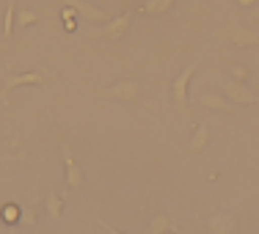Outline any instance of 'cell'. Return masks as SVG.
Instances as JSON below:
<instances>
[{"instance_id": "1", "label": "cell", "mask_w": 259, "mask_h": 234, "mask_svg": "<svg viewBox=\"0 0 259 234\" xmlns=\"http://www.w3.org/2000/svg\"><path fill=\"white\" fill-rule=\"evenodd\" d=\"M50 80V72L47 69H30V72H22V75H6L3 80V88H0V100H9V94L14 88H25V85H41Z\"/></svg>"}, {"instance_id": "2", "label": "cell", "mask_w": 259, "mask_h": 234, "mask_svg": "<svg viewBox=\"0 0 259 234\" xmlns=\"http://www.w3.org/2000/svg\"><path fill=\"white\" fill-rule=\"evenodd\" d=\"M193 75H196V64H190V66H185L180 75L174 77V83H171V100H174V105L182 113L188 110V85H190V80H193Z\"/></svg>"}, {"instance_id": "3", "label": "cell", "mask_w": 259, "mask_h": 234, "mask_svg": "<svg viewBox=\"0 0 259 234\" xmlns=\"http://www.w3.org/2000/svg\"><path fill=\"white\" fill-rule=\"evenodd\" d=\"M66 6H72L75 9L77 17H83L85 22H91V25H105V22L110 20V14L105 9H100V6L94 3H85V0H64Z\"/></svg>"}, {"instance_id": "4", "label": "cell", "mask_w": 259, "mask_h": 234, "mask_svg": "<svg viewBox=\"0 0 259 234\" xmlns=\"http://www.w3.org/2000/svg\"><path fill=\"white\" fill-rule=\"evenodd\" d=\"M224 94L229 97V100L237 105V108H243V105H256V102H259V97L254 94V91H251L245 83L234 80V77H229V80L224 83Z\"/></svg>"}, {"instance_id": "5", "label": "cell", "mask_w": 259, "mask_h": 234, "mask_svg": "<svg viewBox=\"0 0 259 234\" xmlns=\"http://www.w3.org/2000/svg\"><path fill=\"white\" fill-rule=\"evenodd\" d=\"M61 152H64V165H66V184L72 190H80L83 188V168H80V163L75 160V155H72V149L66 144H61Z\"/></svg>"}, {"instance_id": "6", "label": "cell", "mask_w": 259, "mask_h": 234, "mask_svg": "<svg viewBox=\"0 0 259 234\" xmlns=\"http://www.w3.org/2000/svg\"><path fill=\"white\" fill-rule=\"evenodd\" d=\"M105 97H113V100H121V102H135L138 100V83L135 80H119V83L105 88Z\"/></svg>"}, {"instance_id": "7", "label": "cell", "mask_w": 259, "mask_h": 234, "mask_svg": "<svg viewBox=\"0 0 259 234\" xmlns=\"http://www.w3.org/2000/svg\"><path fill=\"white\" fill-rule=\"evenodd\" d=\"M130 22H133V17H130V14L110 17V20L105 22V28H102V36H105L108 41H119V39H124V33L130 30Z\"/></svg>"}, {"instance_id": "8", "label": "cell", "mask_w": 259, "mask_h": 234, "mask_svg": "<svg viewBox=\"0 0 259 234\" xmlns=\"http://www.w3.org/2000/svg\"><path fill=\"white\" fill-rule=\"evenodd\" d=\"M199 105H201V108H209V110H221V113H237V105H234L226 94H215V91L201 94Z\"/></svg>"}, {"instance_id": "9", "label": "cell", "mask_w": 259, "mask_h": 234, "mask_svg": "<svg viewBox=\"0 0 259 234\" xmlns=\"http://www.w3.org/2000/svg\"><path fill=\"white\" fill-rule=\"evenodd\" d=\"M209 231L212 234H234L237 231V220L229 212H218L209 218Z\"/></svg>"}, {"instance_id": "10", "label": "cell", "mask_w": 259, "mask_h": 234, "mask_svg": "<svg viewBox=\"0 0 259 234\" xmlns=\"http://www.w3.org/2000/svg\"><path fill=\"white\" fill-rule=\"evenodd\" d=\"M229 41L234 47H259V33L251 28H234L229 33Z\"/></svg>"}, {"instance_id": "11", "label": "cell", "mask_w": 259, "mask_h": 234, "mask_svg": "<svg viewBox=\"0 0 259 234\" xmlns=\"http://www.w3.org/2000/svg\"><path fill=\"white\" fill-rule=\"evenodd\" d=\"M177 231V220L171 215H155L146 226V234H174Z\"/></svg>"}, {"instance_id": "12", "label": "cell", "mask_w": 259, "mask_h": 234, "mask_svg": "<svg viewBox=\"0 0 259 234\" xmlns=\"http://www.w3.org/2000/svg\"><path fill=\"white\" fill-rule=\"evenodd\" d=\"M45 209H47V215H50V220H61V215H64V199L58 196L55 188H50V193H47Z\"/></svg>"}, {"instance_id": "13", "label": "cell", "mask_w": 259, "mask_h": 234, "mask_svg": "<svg viewBox=\"0 0 259 234\" xmlns=\"http://www.w3.org/2000/svg\"><path fill=\"white\" fill-rule=\"evenodd\" d=\"M17 28V6L14 0H6V14H3V39H11Z\"/></svg>"}, {"instance_id": "14", "label": "cell", "mask_w": 259, "mask_h": 234, "mask_svg": "<svg viewBox=\"0 0 259 234\" xmlns=\"http://www.w3.org/2000/svg\"><path fill=\"white\" fill-rule=\"evenodd\" d=\"M177 0H146L144 6H141V11L144 14H152V17H160V14H168L171 9H174Z\"/></svg>"}, {"instance_id": "15", "label": "cell", "mask_w": 259, "mask_h": 234, "mask_svg": "<svg viewBox=\"0 0 259 234\" xmlns=\"http://www.w3.org/2000/svg\"><path fill=\"white\" fill-rule=\"evenodd\" d=\"M207 144H209V127H207V121H201L199 130L193 132V138H190V144H188V152H201Z\"/></svg>"}, {"instance_id": "16", "label": "cell", "mask_w": 259, "mask_h": 234, "mask_svg": "<svg viewBox=\"0 0 259 234\" xmlns=\"http://www.w3.org/2000/svg\"><path fill=\"white\" fill-rule=\"evenodd\" d=\"M36 22H39V14H36L33 9H20V14H17V28H33Z\"/></svg>"}, {"instance_id": "17", "label": "cell", "mask_w": 259, "mask_h": 234, "mask_svg": "<svg viewBox=\"0 0 259 234\" xmlns=\"http://www.w3.org/2000/svg\"><path fill=\"white\" fill-rule=\"evenodd\" d=\"M229 77L240 80V83H245V80H248V69H245L243 64H232V66H229Z\"/></svg>"}, {"instance_id": "18", "label": "cell", "mask_w": 259, "mask_h": 234, "mask_svg": "<svg viewBox=\"0 0 259 234\" xmlns=\"http://www.w3.org/2000/svg\"><path fill=\"white\" fill-rule=\"evenodd\" d=\"M22 226H25V229H30V226H36L33 207H25V209H22Z\"/></svg>"}, {"instance_id": "19", "label": "cell", "mask_w": 259, "mask_h": 234, "mask_svg": "<svg viewBox=\"0 0 259 234\" xmlns=\"http://www.w3.org/2000/svg\"><path fill=\"white\" fill-rule=\"evenodd\" d=\"M17 218H20V209H17V207H6V220H9V223H14Z\"/></svg>"}, {"instance_id": "20", "label": "cell", "mask_w": 259, "mask_h": 234, "mask_svg": "<svg viewBox=\"0 0 259 234\" xmlns=\"http://www.w3.org/2000/svg\"><path fill=\"white\" fill-rule=\"evenodd\" d=\"M94 223H97V226H102V229H105V231H108V234H124V231H119V229H113V226H108V223H105V220H102V218H94Z\"/></svg>"}, {"instance_id": "21", "label": "cell", "mask_w": 259, "mask_h": 234, "mask_svg": "<svg viewBox=\"0 0 259 234\" xmlns=\"http://www.w3.org/2000/svg\"><path fill=\"white\" fill-rule=\"evenodd\" d=\"M256 3H259V0H237V6H240V9H254Z\"/></svg>"}, {"instance_id": "22", "label": "cell", "mask_w": 259, "mask_h": 234, "mask_svg": "<svg viewBox=\"0 0 259 234\" xmlns=\"http://www.w3.org/2000/svg\"><path fill=\"white\" fill-rule=\"evenodd\" d=\"M20 234H30V231H28V229H22V231H20Z\"/></svg>"}, {"instance_id": "23", "label": "cell", "mask_w": 259, "mask_h": 234, "mask_svg": "<svg viewBox=\"0 0 259 234\" xmlns=\"http://www.w3.org/2000/svg\"><path fill=\"white\" fill-rule=\"evenodd\" d=\"M9 234H20V231H9Z\"/></svg>"}]
</instances>
